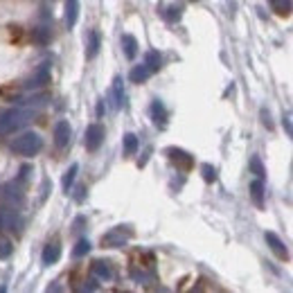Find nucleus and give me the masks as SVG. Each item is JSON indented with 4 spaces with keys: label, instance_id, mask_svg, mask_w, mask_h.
I'll use <instances>...</instances> for the list:
<instances>
[{
    "label": "nucleus",
    "instance_id": "7c9ffc66",
    "mask_svg": "<svg viewBox=\"0 0 293 293\" xmlns=\"http://www.w3.org/2000/svg\"><path fill=\"white\" fill-rule=\"evenodd\" d=\"M282 127H284V131H287L289 136H291V140H293V122H291V117H287V115L282 117Z\"/></svg>",
    "mask_w": 293,
    "mask_h": 293
},
{
    "label": "nucleus",
    "instance_id": "bb28decb",
    "mask_svg": "<svg viewBox=\"0 0 293 293\" xmlns=\"http://www.w3.org/2000/svg\"><path fill=\"white\" fill-rule=\"evenodd\" d=\"M201 174H203V181L205 183H215L217 181V169L212 165H203V167H201Z\"/></svg>",
    "mask_w": 293,
    "mask_h": 293
},
{
    "label": "nucleus",
    "instance_id": "a211bd4d",
    "mask_svg": "<svg viewBox=\"0 0 293 293\" xmlns=\"http://www.w3.org/2000/svg\"><path fill=\"white\" fill-rule=\"evenodd\" d=\"M113 97H115V106L122 108L124 104H127V95H124V83L120 77H115V81H113Z\"/></svg>",
    "mask_w": 293,
    "mask_h": 293
},
{
    "label": "nucleus",
    "instance_id": "4be33fe9",
    "mask_svg": "<svg viewBox=\"0 0 293 293\" xmlns=\"http://www.w3.org/2000/svg\"><path fill=\"white\" fill-rule=\"evenodd\" d=\"M146 68L151 70V73H156V70H160L162 68V57H160V52H156V50H151V52H146Z\"/></svg>",
    "mask_w": 293,
    "mask_h": 293
},
{
    "label": "nucleus",
    "instance_id": "473e14b6",
    "mask_svg": "<svg viewBox=\"0 0 293 293\" xmlns=\"http://www.w3.org/2000/svg\"><path fill=\"white\" fill-rule=\"evenodd\" d=\"M97 115H99V117H102V115H104V104H102V102H99V104H97Z\"/></svg>",
    "mask_w": 293,
    "mask_h": 293
},
{
    "label": "nucleus",
    "instance_id": "c85d7f7f",
    "mask_svg": "<svg viewBox=\"0 0 293 293\" xmlns=\"http://www.w3.org/2000/svg\"><path fill=\"white\" fill-rule=\"evenodd\" d=\"M11 255V244L7 239H0V259H5Z\"/></svg>",
    "mask_w": 293,
    "mask_h": 293
},
{
    "label": "nucleus",
    "instance_id": "f03ea898",
    "mask_svg": "<svg viewBox=\"0 0 293 293\" xmlns=\"http://www.w3.org/2000/svg\"><path fill=\"white\" fill-rule=\"evenodd\" d=\"M32 113L29 111H20V108H11V111H2L0 113V133H11L16 129H20L23 124L29 122Z\"/></svg>",
    "mask_w": 293,
    "mask_h": 293
},
{
    "label": "nucleus",
    "instance_id": "6e6552de",
    "mask_svg": "<svg viewBox=\"0 0 293 293\" xmlns=\"http://www.w3.org/2000/svg\"><path fill=\"white\" fill-rule=\"evenodd\" d=\"M48 81H50V64H41L39 68H36V73L25 81V86L27 88H39V86H45Z\"/></svg>",
    "mask_w": 293,
    "mask_h": 293
},
{
    "label": "nucleus",
    "instance_id": "20e7f679",
    "mask_svg": "<svg viewBox=\"0 0 293 293\" xmlns=\"http://www.w3.org/2000/svg\"><path fill=\"white\" fill-rule=\"evenodd\" d=\"M165 153H167V158H169V160L174 162V165L178 167L181 171H190L192 167H194V158H192L187 151L178 149V146H169Z\"/></svg>",
    "mask_w": 293,
    "mask_h": 293
},
{
    "label": "nucleus",
    "instance_id": "6ab92c4d",
    "mask_svg": "<svg viewBox=\"0 0 293 293\" xmlns=\"http://www.w3.org/2000/svg\"><path fill=\"white\" fill-rule=\"evenodd\" d=\"M149 74H151V70L146 68V64H142V66H136V68L129 73V79H131L133 83H142L149 79Z\"/></svg>",
    "mask_w": 293,
    "mask_h": 293
},
{
    "label": "nucleus",
    "instance_id": "f3484780",
    "mask_svg": "<svg viewBox=\"0 0 293 293\" xmlns=\"http://www.w3.org/2000/svg\"><path fill=\"white\" fill-rule=\"evenodd\" d=\"M122 48H124V57L133 59L138 54V39L133 34H124L122 36Z\"/></svg>",
    "mask_w": 293,
    "mask_h": 293
},
{
    "label": "nucleus",
    "instance_id": "423d86ee",
    "mask_svg": "<svg viewBox=\"0 0 293 293\" xmlns=\"http://www.w3.org/2000/svg\"><path fill=\"white\" fill-rule=\"evenodd\" d=\"M0 196L2 201L9 205H20L23 203V190H20V183H9V185L0 187Z\"/></svg>",
    "mask_w": 293,
    "mask_h": 293
},
{
    "label": "nucleus",
    "instance_id": "f8f14e48",
    "mask_svg": "<svg viewBox=\"0 0 293 293\" xmlns=\"http://www.w3.org/2000/svg\"><path fill=\"white\" fill-rule=\"evenodd\" d=\"M93 275L95 278H99L102 282H108V280H113V269L108 262H102V259H97V262H93Z\"/></svg>",
    "mask_w": 293,
    "mask_h": 293
},
{
    "label": "nucleus",
    "instance_id": "9d476101",
    "mask_svg": "<svg viewBox=\"0 0 293 293\" xmlns=\"http://www.w3.org/2000/svg\"><path fill=\"white\" fill-rule=\"evenodd\" d=\"M0 228H11L14 232H20L23 221H20V217L16 215V212L5 210V212H0Z\"/></svg>",
    "mask_w": 293,
    "mask_h": 293
},
{
    "label": "nucleus",
    "instance_id": "4468645a",
    "mask_svg": "<svg viewBox=\"0 0 293 293\" xmlns=\"http://www.w3.org/2000/svg\"><path fill=\"white\" fill-rule=\"evenodd\" d=\"M77 16H79V0H66V23H68L70 29L77 23Z\"/></svg>",
    "mask_w": 293,
    "mask_h": 293
},
{
    "label": "nucleus",
    "instance_id": "f257e3e1",
    "mask_svg": "<svg viewBox=\"0 0 293 293\" xmlns=\"http://www.w3.org/2000/svg\"><path fill=\"white\" fill-rule=\"evenodd\" d=\"M41 138H39V133H23V136H18V138H14V140L9 142V149L14 153H18V156H36V153L41 151Z\"/></svg>",
    "mask_w": 293,
    "mask_h": 293
},
{
    "label": "nucleus",
    "instance_id": "ddd939ff",
    "mask_svg": "<svg viewBox=\"0 0 293 293\" xmlns=\"http://www.w3.org/2000/svg\"><path fill=\"white\" fill-rule=\"evenodd\" d=\"M250 199H253V203L257 205V208H264V181L262 178H257V181L250 183Z\"/></svg>",
    "mask_w": 293,
    "mask_h": 293
},
{
    "label": "nucleus",
    "instance_id": "dca6fc26",
    "mask_svg": "<svg viewBox=\"0 0 293 293\" xmlns=\"http://www.w3.org/2000/svg\"><path fill=\"white\" fill-rule=\"evenodd\" d=\"M99 45H102V39H99V32H90L88 34V48H86V57L88 59H95L99 52Z\"/></svg>",
    "mask_w": 293,
    "mask_h": 293
},
{
    "label": "nucleus",
    "instance_id": "393cba45",
    "mask_svg": "<svg viewBox=\"0 0 293 293\" xmlns=\"http://www.w3.org/2000/svg\"><path fill=\"white\" fill-rule=\"evenodd\" d=\"M77 171H79V165H70V169L66 171V176H64V192H70V187H73V183H74V176H77Z\"/></svg>",
    "mask_w": 293,
    "mask_h": 293
},
{
    "label": "nucleus",
    "instance_id": "412c9836",
    "mask_svg": "<svg viewBox=\"0 0 293 293\" xmlns=\"http://www.w3.org/2000/svg\"><path fill=\"white\" fill-rule=\"evenodd\" d=\"M50 39H52V32H50V27H36L34 32H32V41H34L36 45L50 43Z\"/></svg>",
    "mask_w": 293,
    "mask_h": 293
},
{
    "label": "nucleus",
    "instance_id": "2eb2a0df",
    "mask_svg": "<svg viewBox=\"0 0 293 293\" xmlns=\"http://www.w3.org/2000/svg\"><path fill=\"white\" fill-rule=\"evenodd\" d=\"M271 9L278 16H291L293 14V0H269Z\"/></svg>",
    "mask_w": 293,
    "mask_h": 293
},
{
    "label": "nucleus",
    "instance_id": "cd10ccee",
    "mask_svg": "<svg viewBox=\"0 0 293 293\" xmlns=\"http://www.w3.org/2000/svg\"><path fill=\"white\" fill-rule=\"evenodd\" d=\"M165 18H167V20H171V23H176V20L181 18V7H167Z\"/></svg>",
    "mask_w": 293,
    "mask_h": 293
},
{
    "label": "nucleus",
    "instance_id": "39448f33",
    "mask_svg": "<svg viewBox=\"0 0 293 293\" xmlns=\"http://www.w3.org/2000/svg\"><path fill=\"white\" fill-rule=\"evenodd\" d=\"M104 136H106V131H104L102 124H90V127L86 129V149L88 151H97L104 142Z\"/></svg>",
    "mask_w": 293,
    "mask_h": 293
},
{
    "label": "nucleus",
    "instance_id": "2f4dec72",
    "mask_svg": "<svg viewBox=\"0 0 293 293\" xmlns=\"http://www.w3.org/2000/svg\"><path fill=\"white\" fill-rule=\"evenodd\" d=\"M77 192H79V194H77V196H74V199H77V201H83V199H86V187H83V185H81V187H79V190H77Z\"/></svg>",
    "mask_w": 293,
    "mask_h": 293
},
{
    "label": "nucleus",
    "instance_id": "b1692460",
    "mask_svg": "<svg viewBox=\"0 0 293 293\" xmlns=\"http://www.w3.org/2000/svg\"><path fill=\"white\" fill-rule=\"evenodd\" d=\"M122 145H124V153H127V156H133V153L138 151V138L133 136V133H127V136H124Z\"/></svg>",
    "mask_w": 293,
    "mask_h": 293
},
{
    "label": "nucleus",
    "instance_id": "aec40b11",
    "mask_svg": "<svg viewBox=\"0 0 293 293\" xmlns=\"http://www.w3.org/2000/svg\"><path fill=\"white\" fill-rule=\"evenodd\" d=\"M59 257H61V248H59V244H48L43 248V264H57Z\"/></svg>",
    "mask_w": 293,
    "mask_h": 293
},
{
    "label": "nucleus",
    "instance_id": "5701e85b",
    "mask_svg": "<svg viewBox=\"0 0 293 293\" xmlns=\"http://www.w3.org/2000/svg\"><path fill=\"white\" fill-rule=\"evenodd\" d=\"M248 167H250V171H253V174L257 176V178H262V181H264V176H266V169H264L262 158H259V156H250Z\"/></svg>",
    "mask_w": 293,
    "mask_h": 293
},
{
    "label": "nucleus",
    "instance_id": "72a5a7b5",
    "mask_svg": "<svg viewBox=\"0 0 293 293\" xmlns=\"http://www.w3.org/2000/svg\"><path fill=\"white\" fill-rule=\"evenodd\" d=\"M192 2H196V0H192Z\"/></svg>",
    "mask_w": 293,
    "mask_h": 293
},
{
    "label": "nucleus",
    "instance_id": "c756f323",
    "mask_svg": "<svg viewBox=\"0 0 293 293\" xmlns=\"http://www.w3.org/2000/svg\"><path fill=\"white\" fill-rule=\"evenodd\" d=\"M262 122H264V127L269 129V131L273 129V120H271V113L266 111V108H262Z\"/></svg>",
    "mask_w": 293,
    "mask_h": 293
},
{
    "label": "nucleus",
    "instance_id": "9b49d317",
    "mask_svg": "<svg viewBox=\"0 0 293 293\" xmlns=\"http://www.w3.org/2000/svg\"><path fill=\"white\" fill-rule=\"evenodd\" d=\"M149 111H151V120H153V124H156V127H165L167 124V108H165V104L160 102V99H153L151 102V108H149Z\"/></svg>",
    "mask_w": 293,
    "mask_h": 293
},
{
    "label": "nucleus",
    "instance_id": "1a4fd4ad",
    "mask_svg": "<svg viewBox=\"0 0 293 293\" xmlns=\"http://www.w3.org/2000/svg\"><path fill=\"white\" fill-rule=\"evenodd\" d=\"M70 136H73V127H70L66 120H61V122L54 127V145L66 146L70 142Z\"/></svg>",
    "mask_w": 293,
    "mask_h": 293
},
{
    "label": "nucleus",
    "instance_id": "a878e982",
    "mask_svg": "<svg viewBox=\"0 0 293 293\" xmlns=\"http://www.w3.org/2000/svg\"><path fill=\"white\" fill-rule=\"evenodd\" d=\"M88 250H90V241H88V239H79L77 246H74V250H73V255H74V257H83V255H88Z\"/></svg>",
    "mask_w": 293,
    "mask_h": 293
},
{
    "label": "nucleus",
    "instance_id": "0eeeda50",
    "mask_svg": "<svg viewBox=\"0 0 293 293\" xmlns=\"http://www.w3.org/2000/svg\"><path fill=\"white\" fill-rule=\"evenodd\" d=\"M264 239H266L269 248L275 253V257L282 259V262H287V259H289V250H287V246L282 244V239H280L278 234H275V232H266V234H264Z\"/></svg>",
    "mask_w": 293,
    "mask_h": 293
},
{
    "label": "nucleus",
    "instance_id": "7ed1b4c3",
    "mask_svg": "<svg viewBox=\"0 0 293 293\" xmlns=\"http://www.w3.org/2000/svg\"><path fill=\"white\" fill-rule=\"evenodd\" d=\"M131 234H133V230L129 225H117V228L108 230L102 237V246L104 248H120V246L127 244Z\"/></svg>",
    "mask_w": 293,
    "mask_h": 293
}]
</instances>
